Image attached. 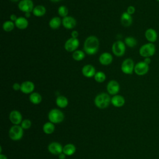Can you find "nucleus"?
Instances as JSON below:
<instances>
[{"mask_svg":"<svg viewBox=\"0 0 159 159\" xmlns=\"http://www.w3.org/2000/svg\"><path fill=\"white\" fill-rule=\"evenodd\" d=\"M112 56L108 52H104L99 56V63L103 65H108L112 61Z\"/></svg>","mask_w":159,"mask_h":159,"instance_id":"obj_19","label":"nucleus"},{"mask_svg":"<svg viewBox=\"0 0 159 159\" xmlns=\"http://www.w3.org/2000/svg\"><path fill=\"white\" fill-rule=\"evenodd\" d=\"M63 148L61 143L57 142H53L48 144L47 149L48 151L53 155H59L63 153Z\"/></svg>","mask_w":159,"mask_h":159,"instance_id":"obj_10","label":"nucleus"},{"mask_svg":"<svg viewBox=\"0 0 159 159\" xmlns=\"http://www.w3.org/2000/svg\"><path fill=\"white\" fill-rule=\"evenodd\" d=\"M84 57H85L84 52L80 50H75V52H73L72 55L73 58L76 61H81L84 58Z\"/></svg>","mask_w":159,"mask_h":159,"instance_id":"obj_28","label":"nucleus"},{"mask_svg":"<svg viewBox=\"0 0 159 159\" xmlns=\"http://www.w3.org/2000/svg\"><path fill=\"white\" fill-rule=\"evenodd\" d=\"M25 17L26 18H29L30 17V12H25Z\"/></svg>","mask_w":159,"mask_h":159,"instance_id":"obj_41","label":"nucleus"},{"mask_svg":"<svg viewBox=\"0 0 159 159\" xmlns=\"http://www.w3.org/2000/svg\"><path fill=\"white\" fill-rule=\"evenodd\" d=\"M50 1H52V2H58V1H61V0H50Z\"/></svg>","mask_w":159,"mask_h":159,"instance_id":"obj_42","label":"nucleus"},{"mask_svg":"<svg viewBox=\"0 0 159 159\" xmlns=\"http://www.w3.org/2000/svg\"><path fill=\"white\" fill-rule=\"evenodd\" d=\"M79 44H80V42L78 39H75L71 37L66 41L64 47L67 52H75L76 50V48L78 47Z\"/></svg>","mask_w":159,"mask_h":159,"instance_id":"obj_11","label":"nucleus"},{"mask_svg":"<svg viewBox=\"0 0 159 159\" xmlns=\"http://www.w3.org/2000/svg\"><path fill=\"white\" fill-rule=\"evenodd\" d=\"M157 1H158V2H159V0H157Z\"/></svg>","mask_w":159,"mask_h":159,"instance_id":"obj_44","label":"nucleus"},{"mask_svg":"<svg viewBox=\"0 0 159 159\" xmlns=\"http://www.w3.org/2000/svg\"><path fill=\"white\" fill-rule=\"evenodd\" d=\"M151 61L152 60H151L150 57H145V58H144V60H143V61L148 65H149L151 63Z\"/></svg>","mask_w":159,"mask_h":159,"instance_id":"obj_38","label":"nucleus"},{"mask_svg":"<svg viewBox=\"0 0 159 159\" xmlns=\"http://www.w3.org/2000/svg\"><path fill=\"white\" fill-rule=\"evenodd\" d=\"M94 78L96 82L102 83L106 80V75L102 71H98L96 73Z\"/></svg>","mask_w":159,"mask_h":159,"instance_id":"obj_31","label":"nucleus"},{"mask_svg":"<svg viewBox=\"0 0 159 159\" xmlns=\"http://www.w3.org/2000/svg\"><path fill=\"white\" fill-rule=\"evenodd\" d=\"M76 152V147L73 143H67L63 148V153L66 156H71Z\"/></svg>","mask_w":159,"mask_h":159,"instance_id":"obj_22","label":"nucleus"},{"mask_svg":"<svg viewBox=\"0 0 159 159\" xmlns=\"http://www.w3.org/2000/svg\"><path fill=\"white\" fill-rule=\"evenodd\" d=\"M32 13L35 16L41 17L46 13V9L42 5H38L34 7L32 11Z\"/></svg>","mask_w":159,"mask_h":159,"instance_id":"obj_25","label":"nucleus"},{"mask_svg":"<svg viewBox=\"0 0 159 159\" xmlns=\"http://www.w3.org/2000/svg\"><path fill=\"white\" fill-rule=\"evenodd\" d=\"M111 98L109 94L101 93L98 94L94 98V102L95 106L101 109H105L109 106L111 103Z\"/></svg>","mask_w":159,"mask_h":159,"instance_id":"obj_2","label":"nucleus"},{"mask_svg":"<svg viewBox=\"0 0 159 159\" xmlns=\"http://www.w3.org/2000/svg\"><path fill=\"white\" fill-rule=\"evenodd\" d=\"M55 129V124L50 121L45 122L42 127V130L43 132L46 134H52L54 132Z\"/></svg>","mask_w":159,"mask_h":159,"instance_id":"obj_23","label":"nucleus"},{"mask_svg":"<svg viewBox=\"0 0 159 159\" xmlns=\"http://www.w3.org/2000/svg\"><path fill=\"white\" fill-rule=\"evenodd\" d=\"M66 156V155L65 154H64L63 153H60L59 155H58L59 159H65Z\"/></svg>","mask_w":159,"mask_h":159,"instance_id":"obj_39","label":"nucleus"},{"mask_svg":"<svg viewBox=\"0 0 159 159\" xmlns=\"http://www.w3.org/2000/svg\"><path fill=\"white\" fill-rule=\"evenodd\" d=\"M76 24V21L75 19L71 16H66L62 19V25L63 27L67 29H73Z\"/></svg>","mask_w":159,"mask_h":159,"instance_id":"obj_15","label":"nucleus"},{"mask_svg":"<svg viewBox=\"0 0 159 159\" xmlns=\"http://www.w3.org/2000/svg\"><path fill=\"white\" fill-rule=\"evenodd\" d=\"M29 25V22L27 19L24 17H17V20L15 22V25L19 29H25Z\"/></svg>","mask_w":159,"mask_h":159,"instance_id":"obj_21","label":"nucleus"},{"mask_svg":"<svg viewBox=\"0 0 159 159\" xmlns=\"http://www.w3.org/2000/svg\"><path fill=\"white\" fill-rule=\"evenodd\" d=\"M9 119L11 122L14 125H19L22 121V116L17 110L12 111L9 116Z\"/></svg>","mask_w":159,"mask_h":159,"instance_id":"obj_13","label":"nucleus"},{"mask_svg":"<svg viewBox=\"0 0 159 159\" xmlns=\"http://www.w3.org/2000/svg\"><path fill=\"white\" fill-rule=\"evenodd\" d=\"M15 23L11 20H6L2 24V29L6 32H10L14 28Z\"/></svg>","mask_w":159,"mask_h":159,"instance_id":"obj_29","label":"nucleus"},{"mask_svg":"<svg viewBox=\"0 0 159 159\" xmlns=\"http://www.w3.org/2000/svg\"><path fill=\"white\" fill-rule=\"evenodd\" d=\"M19 9L24 12H32L34 7L32 0H21L18 4Z\"/></svg>","mask_w":159,"mask_h":159,"instance_id":"obj_9","label":"nucleus"},{"mask_svg":"<svg viewBox=\"0 0 159 159\" xmlns=\"http://www.w3.org/2000/svg\"><path fill=\"white\" fill-rule=\"evenodd\" d=\"M0 159H7V158L5 155L1 153L0 154Z\"/></svg>","mask_w":159,"mask_h":159,"instance_id":"obj_40","label":"nucleus"},{"mask_svg":"<svg viewBox=\"0 0 159 159\" xmlns=\"http://www.w3.org/2000/svg\"><path fill=\"white\" fill-rule=\"evenodd\" d=\"M71 35L72 38L77 39V37H78V35H79V34H78V31H76V30H73V31H72V32H71Z\"/></svg>","mask_w":159,"mask_h":159,"instance_id":"obj_36","label":"nucleus"},{"mask_svg":"<svg viewBox=\"0 0 159 159\" xmlns=\"http://www.w3.org/2000/svg\"><path fill=\"white\" fill-rule=\"evenodd\" d=\"M135 11V9L134 6H129L127 7V11H126V12H127L128 14H129L130 15H132V14H134Z\"/></svg>","mask_w":159,"mask_h":159,"instance_id":"obj_34","label":"nucleus"},{"mask_svg":"<svg viewBox=\"0 0 159 159\" xmlns=\"http://www.w3.org/2000/svg\"><path fill=\"white\" fill-rule=\"evenodd\" d=\"M48 120L54 124H59L64 120L65 116L63 112L58 109H52L48 114Z\"/></svg>","mask_w":159,"mask_h":159,"instance_id":"obj_3","label":"nucleus"},{"mask_svg":"<svg viewBox=\"0 0 159 159\" xmlns=\"http://www.w3.org/2000/svg\"><path fill=\"white\" fill-rule=\"evenodd\" d=\"M112 52L117 57H122L125 52V43L121 40L115 42L112 46Z\"/></svg>","mask_w":159,"mask_h":159,"instance_id":"obj_6","label":"nucleus"},{"mask_svg":"<svg viewBox=\"0 0 159 159\" xmlns=\"http://www.w3.org/2000/svg\"><path fill=\"white\" fill-rule=\"evenodd\" d=\"M134 62L131 58L125 59L121 65L122 71L126 75H131L134 71Z\"/></svg>","mask_w":159,"mask_h":159,"instance_id":"obj_7","label":"nucleus"},{"mask_svg":"<svg viewBox=\"0 0 159 159\" xmlns=\"http://www.w3.org/2000/svg\"><path fill=\"white\" fill-rule=\"evenodd\" d=\"M23 135L24 129L20 125H14L9 130V136L12 140H20L23 137Z\"/></svg>","mask_w":159,"mask_h":159,"instance_id":"obj_5","label":"nucleus"},{"mask_svg":"<svg viewBox=\"0 0 159 159\" xmlns=\"http://www.w3.org/2000/svg\"><path fill=\"white\" fill-rule=\"evenodd\" d=\"M149 70V65L145 63L143 61H139L135 65L134 72L139 76H142L148 73Z\"/></svg>","mask_w":159,"mask_h":159,"instance_id":"obj_8","label":"nucleus"},{"mask_svg":"<svg viewBox=\"0 0 159 159\" xmlns=\"http://www.w3.org/2000/svg\"><path fill=\"white\" fill-rule=\"evenodd\" d=\"M12 88L14 91H19V89L20 90V84L18 83H15L12 85Z\"/></svg>","mask_w":159,"mask_h":159,"instance_id":"obj_35","label":"nucleus"},{"mask_svg":"<svg viewBox=\"0 0 159 159\" xmlns=\"http://www.w3.org/2000/svg\"><path fill=\"white\" fill-rule=\"evenodd\" d=\"M125 99L124 98L119 94H116L113 96L111 98V103L116 107H122L125 104Z\"/></svg>","mask_w":159,"mask_h":159,"instance_id":"obj_18","label":"nucleus"},{"mask_svg":"<svg viewBox=\"0 0 159 159\" xmlns=\"http://www.w3.org/2000/svg\"><path fill=\"white\" fill-rule=\"evenodd\" d=\"M120 22L124 27H129L132 23V17L127 12H124L120 17Z\"/></svg>","mask_w":159,"mask_h":159,"instance_id":"obj_20","label":"nucleus"},{"mask_svg":"<svg viewBox=\"0 0 159 159\" xmlns=\"http://www.w3.org/2000/svg\"><path fill=\"white\" fill-rule=\"evenodd\" d=\"M17 16H16L15 14H11V15L10 16V19H11V20L12 21V22H16V20H17Z\"/></svg>","mask_w":159,"mask_h":159,"instance_id":"obj_37","label":"nucleus"},{"mask_svg":"<svg viewBox=\"0 0 159 159\" xmlns=\"http://www.w3.org/2000/svg\"><path fill=\"white\" fill-rule=\"evenodd\" d=\"M31 125H32V122L30 121V120L28 119H25L22 120L20 124V126L22 127L24 130L29 129L31 127Z\"/></svg>","mask_w":159,"mask_h":159,"instance_id":"obj_33","label":"nucleus"},{"mask_svg":"<svg viewBox=\"0 0 159 159\" xmlns=\"http://www.w3.org/2000/svg\"><path fill=\"white\" fill-rule=\"evenodd\" d=\"M58 13L61 17H66L68 14V9L65 6H60L58 9Z\"/></svg>","mask_w":159,"mask_h":159,"instance_id":"obj_32","label":"nucleus"},{"mask_svg":"<svg viewBox=\"0 0 159 159\" xmlns=\"http://www.w3.org/2000/svg\"><path fill=\"white\" fill-rule=\"evenodd\" d=\"M107 93L110 95H116L120 90V85L116 80H111L108 82L106 87Z\"/></svg>","mask_w":159,"mask_h":159,"instance_id":"obj_12","label":"nucleus"},{"mask_svg":"<svg viewBox=\"0 0 159 159\" xmlns=\"http://www.w3.org/2000/svg\"><path fill=\"white\" fill-rule=\"evenodd\" d=\"M156 52V47L153 43H147L143 44L139 48V54L142 57H151Z\"/></svg>","mask_w":159,"mask_h":159,"instance_id":"obj_4","label":"nucleus"},{"mask_svg":"<svg viewBox=\"0 0 159 159\" xmlns=\"http://www.w3.org/2000/svg\"><path fill=\"white\" fill-rule=\"evenodd\" d=\"M82 74L86 78H91L94 76L96 74V69L91 65H86L82 68Z\"/></svg>","mask_w":159,"mask_h":159,"instance_id":"obj_16","label":"nucleus"},{"mask_svg":"<svg viewBox=\"0 0 159 159\" xmlns=\"http://www.w3.org/2000/svg\"><path fill=\"white\" fill-rule=\"evenodd\" d=\"M56 104L60 108H65L68 104V100L64 96H58L56 99Z\"/></svg>","mask_w":159,"mask_h":159,"instance_id":"obj_24","label":"nucleus"},{"mask_svg":"<svg viewBox=\"0 0 159 159\" xmlns=\"http://www.w3.org/2000/svg\"><path fill=\"white\" fill-rule=\"evenodd\" d=\"M11 1H12V2H17V1H19V0H11Z\"/></svg>","mask_w":159,"mask_h":159,"instance_id":"obj_43","label":"nucleus"},{"mask_svg":"<svg viewBox=\"0 0 159 159\" xmlns=\"http://www.w3.org/2000/svg\"><path fill=\"white\" fill-rule=\"evenodd\" d=\"M145 37L149 42L153 43L157 40L158 34L155 29L149 28L145 32Z\"/></svg>","mask_w":159,"mask_h":159,"instance_id":"obj_17","label":"nucleus"},{"mask_svg":"<svg viewBox=\"0 0 159 159\" xmlns=\"http://www.w3.org/2000/svg\"><path fill=\"white\" fill-rule=\"evenodd\" d=\"M124 43L125 45H127L128 47L130 48L134 47L137 45V40L131 36L127 37L124 40Z\"/></svg>","mask_w":159,"mask_h":159,"instance_id":"obj_30","label":"nucleus"},{"mask_svg":"<svg viewBox=\"0 0 159 159\" xmlns=\"http://www.w3.org/2000/svg\"><path fill=\"white\" fill-rule=\"evenodd\" d=\"M42 96L37 92H33L31 94H30L29 101L34 104H40L42 101Z\"/></svg>","mask_w":159,"mask_h":159,"instance_id":"obj_26","label":"nucleus"},{"mask_svg":"<svg viewBox=\"0 0 159 159\" xmlns=\"http://www.w3.org/2000/svg\"><path fill=\"white\" fill-rule=\"evenodd\" d=\"M61 24H62V20L59 17H53L49 21V26L53 29H57L59 28Z\"/></svg>","mask_w":159,"mask_h":159,"instance_id":"obj_27","label":"nucleus"},{"mask_svg":"<svg viewBox=\"0 0 159 159\" xmlns=\"http://www.w3.org/2000/svg\"><path fill=\"white\" fill-rule=\"evenodd\" d=\"M35 89V84L30 81H25L20 84V91L24 94H31Z\"/></svg>","mask_w":159,"mask_h":159,"instance_id":"obj_14","label":"nucleus"},{"mask_svg":"<svg viewBox=\"0 0 159 159\" xmlns=\"http://www.w3.org/2000/svg\"><path fill=\"white\" fill-rule=\"evenodd\" d=\"M99 41L96 36H89L84 40L83 49L84 52L88 55L96 54L99 50Z\"/></svg>","mask_w":159,"mask_h":159,"instance_id":"obj_1","label":"nucleus"}]
</instances>
